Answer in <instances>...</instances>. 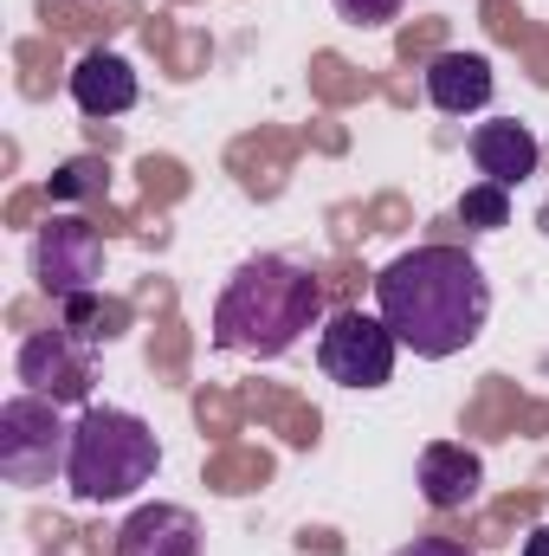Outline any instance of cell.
<instances>
[{
	"mask_svg": "<svg viewBox=\"0 0 549 556\" xmlns=\"http://www.w3.org/2000/svg\"><path fill=\"white\" fill-rule=\"evenodd\" d=\"M375 317L420 363H446V356H459L465 343L485 337L491 278L465 247H446V240L413 247L401 260H388L382 278H375Z\"/></svg>",
	"mask_w": 549,
	"mask_h": 556,
	"instance_id": "1",
	"label": "cell"
},
{
	"mask_svg": "<svg viewBox=\"0 0 549 556\" xmlns=\"http://www.w3.org/2000/svg\"><path fill=\"white\" fill-rule=\"evenodd\" d=\"M317 324H323V278L304 260H284V253L246 260L214 298V343L233 350V356L278 363Z\"/></svg>",
	"mask_w": 549,
	"mask_h": 556,
	"instance_id": "2",
	"label": "cell"
},
{
	"mask_svg": "<svg viewBox=\"0 0 549 556\" xmlns=\"http://www.w3.org/2000/svg\"><path fill=\"white\" fill-rule=\"evenodd\" d=\"M162 466V440L155 427L130 408H85L72 420V466H65V485L85 498V505H117L142 492Z\"/></svg>",
	"mask_w": 549,
	"mask_h": 556,
	"instance_id": "3",
	"label": "cell"
},
{
	"mask_svg": "<svg viewBox=\"0 0 549 556\" xmlns=\"http://www.w3.org/2000/svg\"><path fill=\"white\" fill-rule=\"evenodd\" d=\"M72 466V420L46 395H13L0 408V479L7 485H52Z\"/></svg>",
	"mask_w": 549,
	"mask_h": 556,
	"instance_id": "4",
	"label": "cell"
},
{
	"mask_svg": "<svg viewBox=\"0 0 549 556\" xmlns=\"http://www.w3.org/2000/svg\"><path fill=\"white\" fill-rule=\"evenodd\" d=\"M395 356H401L395 330L369 311H330L317 330V363L343 389H382L395 376Z\"/></svg>",
	"mask_w": 549,
	"mask_h": 556,
	"instance_id": "5",
	"label": "cell"
},
{
	"mask_svg": "<svg viewBox=\"0 0 549 556\" xmlns=\"http://www.w3.org/2000/svg\"><path fill=\"white\" fill-rule=\"evenodd\" d=\"M33 278L65 304L104 285V233L85 214H52L33 240Z\"/></svg>",
	"mask_w": 549,
	"mask_h": 556,
	"instance_id": "6",
	"label": "cell"
},
{
	"mask_svg": "<svg viewBox=\"0 0 549 556\" xmlns=\"http://www.w3.org/2000/svg\"><path fill=\"white\" fill-rule=\"evenodd\" d=\"M20 382H26V395H46L59 408L91 402V337H78L65 324L26 337L20 343Z\"/></svg>",
	"mask_w": 549,
	"mask_h": 556,
	"instance_id": "7",
	"label": "cell"
},
{
	"mask_svg": "<svg viewBox=\"0 0 549 556\" xmlns=\"http://www.w3.org/2000/svg\"><path fill=\"white\" fill-rule=\"evenodd\" d=\"M413 479H420V498L433 511H465L485 492V459L472 446H459V440H433V446H420Z\"/></svg>",
	"mask_w": 549,
	"mask_h": 556,
	"instance_id": "8",
	"label": "cell"
},
{
	"mask_svg": "<svg viewBox=\"0 0 549 556\" xmlns=\"http://www.w3.org/2000/svg\"><path fill=\"white\" fill-rule=\"evenodd\" d=\"M472 162H478L485 181L524 188V181L537 175V162H544V142H537L531 124H518V117H491V124L472 130Z\"/></svg>",
	"mask_w": 549,
	"mask_h": 556,
	"instance_id": "9",
	"label": "cell"
},
{
	"mask_svg": "<svg viewBox=\"0 0 549 556\" xmlns=\"http://www.w3.org/2000/svg\"><path fill=\"white\" fill-rule=\"evenodd\" d=\"M137 91H142L137 65H130L124 52H104V46H98V52H85V59L72 65V104H78L85 117H98V124H104V117H124V111L137 104Z\"/></svg>",
	"mask_w": 549,
	"mask_h": 556,
	"instance_id": "10",
	"label": "cell"
},
{
	"mask_svg": "<svg viewBox=\"0 0 549 556\" xmlns=\"http://www.w3.org/2000/svg\"><path fill=\"white\" fill-rule=\"evenodd\" d=\"M117 556H201V518L188 505H137L117 531Z\"/></svg>",
	"mask_w": 549,
	"mask_h": 556,
	"instance_id": "11",
	"label": "cell"
},
{
	"mask_svg": "<svg viewBox=\"0 0 549 556\" xmlns=\"http://www.w3.org/2000/svg\"><path fill=\"white\" fill-rule=\"evenodd\" d=\"M426 104L439 117H472L491 104V59L485 52H439L426 65Z\"/></svg>",
	"mask_w": 549,
	"mask_h": 556,
	"instance_id": "12",
	"label": "cell"
},
{
	"mask_svg": "<svg viewBox=\"0 0 549 556\" xmlns=\"http://www.w3.org/2000/svg\"><path fill=\"white\" fill-rule=\"evenodd\" d=\"M459 220H465V227H478V233L511 227V188H498V181L465 188V194H459Z\"/></svg>",
	"mask_w": 549,
	"mask_h": 556,
	"instance_id": "13",
	"label": "cell"
},
{
	"mask_svg": "<svg viewBox=\"0 0 549 556\" xmlns=\"http://www.w3.org/2000/svg\"><path fill=\"white\" fill-rule=\"evenodd\" d=\"M111 188V162H98V155H72L59 175H52V201H91V194H104Z\"/></svg>",
	"mask_w": 549,
	"mask_h": 556,
	"instance_id": "14",
	"label": "cell"
},
{
	"mask_svg": "<svg viewBox=\"0 0 549 556\" xmlns=\"http://www.w3.org/2000/svg\"><path fill=\"white\" fill-rule=\"evenodd\" d=\"M349 26H388V20H401V7L408 0H330Z\"/></svg>",
	"mask_w": 549,
	"mask_h": 556,
	"instance_id": "15",
	"label": "cell"
},
{
	"mask_svg": "<svg viewBox=\"0 0 549 556\" xmlns=\"http://www.w3.org/2000/svg\"><path fill=\"white\" fill-rule=\"evenodd\" d=\"M395 556H478V551H465V544H452V538H413V544H401Z\"/></svg>",
	"mask_w": 549,
	"mask_h": 556,
	"instance_id": "16",
	"label": "cell"
},
{
	"mask_svg": "<svg viewBox=\"0 0 549 556\" xmlns=\"http://www.w3.org/2000/svg\"><path fill=\"white\" fill-rule=\"evenodd\" d=\"M524 556H549V525H537V531L524 538Z\"/></svg>",
	"mask_w": 549,
	"mask_h": 556,
	"instance_id": "17",
	"label": "cell"
},
{
	"mask_svg": "<svg viewBox=\"0 0 549 556\" xmlns=\"http://www.w3.org/2000/svg\"><path fill=\"white\" fill-rule=\"evenodd\" d=\"M544 233H549V207H544Z\"/></svg>",
	"mask_w": 549,
	"mask_h": 556,
	"instance_id": "18",
	"label": "cell"
}]
</instances>
